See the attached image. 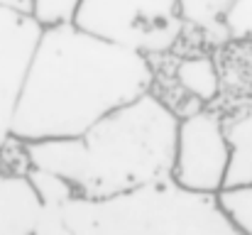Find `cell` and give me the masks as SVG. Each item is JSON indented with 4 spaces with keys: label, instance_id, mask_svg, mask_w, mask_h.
<instances>
[{
    "label": "cell",
    "instance_id": "obj_1",
    "mask_svg": "<svg viewBox=\"0 0 252 235\" xmlns=\"http://www.w3.org/2000/svg\"><path fill=\"white\" fill-rule=\"evenodd\" d=\"M152 88L155 69L147 57L76 25L44 30L17 103L12 137L20 142L81 137Z\"/></svg>",
    "mask_w": 252,
    "mask_h": 235
},
{
    "label": "cell",
    "instance_id": "obj_2",
    "mask_svg": "<svg viewBox=\"0 0 252 235\" xmlns=\"http://www.w3.org/2000/svg\"><path fill=\"white\" fill-rule=\"evenodd\" d=\"M179 115L152 91L74 140L25 142L30 167L81 201H108L174 176Z\"/></svg>",
    "mask_w": 252,
    "mask_h": 235
},
{
    "label": "cell",
    "instance_id": "obj_3",
    "mask_svg": "<svg viewBox=\"0 0 252 235\" xmlns=\"http://www.w3.org/2000/svg\"><path fill=\"white\" fill-rule=\"evenodd\" d=\"M62 213L79 235H243L218 196L181 189L174 179L108 201L71 199Z\"/></svg>",
    "mask_w": 252,
    "mask_h": 235
},
{
    "label": "cell",
    "instance_id": "obj_4",
    "mask_svg": "<svg viewBox=\"0 0 252 235\" xmlns=\"http://www.w3.org/2000/svg\"><path fill=\"white\" fill-rule=\"evenodd\" d=\"M74 25L147 59L169 54L186 32L179 0H84Z\"/></svg>",
    "mask_w": 252,
    "mask_h": 235
},
{
    "label": "cell",
    "instance_id": "obj_5",
    "mask_svg": "<svg viewBox=\"0 0 252 235\" xmlns=\"http://www.w3.org/2000/svg\"><path fill=\"white\" fill-rule=\"evenodd\" d=\"M230 147L225 140V115L201 108L179 120L174 181L196 194L218 196L225 189Z\"/></svg>",
    "mask_w": 252,
    "mask_h": 235
},
{
    "label": "cell",
    "instance_id": "obj_6",
    "mask_svg": "<svg viewBox=\"0 0 252 235\" xmlns=\"http://www.w3.org/2000/svg\"><path fill=\"white\" fill-rule=\"evenodd\" d=\"M44 27L30 15L0 7V150L12 140L17 103Z\"/></svg>",
    "mask_w": 252,
    "mask_h": 235
},
{
    "label": "cell",
    "instance_id": "obj_7",
    "mask_svg": "<svg viewBox=\"0 0 252 235\" xmlns=\"http://www.w3.org/2000/svg\"><path fill=\"white\" fill-rule=\"evenodd\" d=\"M42 201L27 174H15L0 157V235H32Z\"/></svg>",
    "mask_w": 252,
    "mask_h": 235
},
{
    "label": "cell",
    "instance_id": "obj_8",
    "mask_svg": "<svg viewBox=\"0 0 252 235\" xmlns=\"http://www.w3.org/2000/svg\"><path fill=\"white\" fill-rule=\"evenodd\" d=\"M235 5L238 0H179V12L186 30H196L211 47H223L235 39L228 27V17Z\"/></svg>",
    "mask_w": 252,
    "mask_h": 235
},
{
    "label": "cell",
    "instance_id": "obj_9",
    "mask_svg": "<svg viewBox=\"0 0 252 235\" xmlns=\"http://www.w3.org/2000/svg\"><path fill=\"white\" fill-rule=\"evenodd\" d=\"M225 140L230 147L225 189L252 186V110L225 115Z\"/></svg>",
    "mask_w": 252,
    "mask_h": 235
},
{
    "label": "cell",
    "instance_id": "obj_10",
    "mask_svg": "<svg viewBox=\"0 0 252 235\" xmlns=\"http://www.w3.org/2000/svg\"><path fill=\"white\" fill-rule=\"evenodd\" d=\"M176 78L193 98H198L201 108H208L218 98L220 76L211 57H186L176 67Z\"/></svg>",
    "mask_w": 252,
    "mask_h": 235
},
{
    "label": "cell",
    "instance_id": "obj_11",
    "mask_svg": "<svg viewBox=\"0 0 252 235\" xmlns=\"http://www.w3.org/2000/svg\"><path fill=\"white\" fill-rule=\"evenodd\" d=\"M218 203L240 233L252 235V186L223 189L218 194Z\"/></svg>",
    "mask_w": 252,
    "mask_h": 235
},
{
    "label": "cell",
    "instance_id": "obj_12",
    "mask_svg": "<svg viewBox=\"0 0 252 235\" xmlns=\"http://www.w3.org/2000/svg\"><path fill=\"white\" fill-rule=\"evenodd\" d=\"M84 0H32L30 15L44 27H62V25H74L76 15L81 10Z\"/></svg>",
    "mask_w": 252,
    "mask_h": 235
},
{
    "label": "cell",
    "instance_id": "obj_13",
    "mask_svg": "<svg viewBox=\"0 0 252 235\" xmlns=\"http://www.w3.org/2000/svg\"><path fill=\"white\" fill-rule=\"evenodd\" d=\"M32 235H79L66 221L62 213V203L59 201H44L34 223Z\"/></svg>",
    "mask_w": 252,
    "mask_h": 235
},
{
    "label": "cell",
    "instance_id": "obj_14",
    "mask_svg": "<svg viewBox=\"0 0 252 235\" xmlns=\"http://www.w3.org/2000/svg\"><path fill=\"white\" fill-rule=\"evenodd\" d=\"M228 27L235 39H250L252 37V0H238L235 10L228 17Z\"/></svg>",
    "mask_w": 252,
    "mask_h": 235
},
{
    "label": "cell",
    "instance_id": "obj_15",
    "mask_svg": "<svg viewBox=\"0 0 252 235\" xmlns=\"http://www.w3.org/2000/svg\"><path fill=\"white\" fill-rule=\"evenodd\" d=\"M0 7L17 10V12H30L32 10V0H0Z\"/></svg>",
    "mask_w": 252,
    "mask_h": 235
},
{
    "label": "cell",
    "instance_id": "obj_16",
    "mask_svg": "<svg viewBox=\"0 0 252 235\" xmlns=\"http://www.w3.org/2000/svg\"><path fill=\"white\" fill-rule=\"evenodd\" d=\"M250 42H252V37H250Z\"/></svg>",
    "mask_w": 252,
    "mask_h": 235
}]
</instances>
